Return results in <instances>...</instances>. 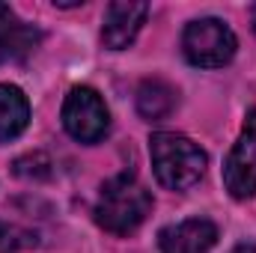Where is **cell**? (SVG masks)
Instances as JSON below:
<instances>
[{"mask_svg":"<svg viewBox=\"0 0 256 253\" xmlns=\"http://www.w3.org/2000/svg\"><path fill=\"white\" fill-rule=\"evenodd\" d=\"M254 30H256V6H254Z\"/></svg>","mask_w":256,"mask_h":253,"instance_id":"5bb4252c","label":"cell"},{"mask_svg":"<svg viewBox=\"0 0 256 253\" xmlns=\"http://www.w3.org/2000/svg\"><path fill=\"white\" fill-rule=\"evenodd\" d=\"M15 173L21 179H48L51 176V158L45 152H33L15 161Z\"/></svg>","mask_w":256,"mask_h":253,"instance_id":"7c38bea8","label":"cell"},{"mask_svg":"<svg viewBox=\"0 0 256 253\" xmlns=\"http://www.w3.org/2000/svg\"><path fill=\"white\" fill-rule=\"evenodd\" d=\"M176 108V90L161 80V78H146L140 86H137V110L143 120L155 122V120H164L170 116Z\"/></svg>","mask_w":256,"mask_h":253,"instance_id":"30bf717a","label":"cell"},{"mask_svg":"<svg viewBox=\"0 0 256 253\" xmlns=\"http://www.w3.org/2000/svg\"><path fill=\"white\" fill-rule=\"evenodd\" d=\"M30 244H36L33 232L21 230L15 224L0 220V253H18V250H24V248H30Z\"/></svg>","mask_w":256,"mask_h":253,"instance_id":"8fae6325","label":"cell"},{"mask_svg":"<svg viewBox=\"0 0 256 253\" xmlns=\"http://www.w3.org/2000/svg\"><path fill=\"white\" fill-rule=\"evenodd\" d=\"M236 33L220 18H196L182 33V51L191 66L220 68L236 57Z\"/></svg>","mask_w":256,"mask_h":253,"instance_id":"3957f363","label":"cell"},{"mask_svg":"<svg viewBox=\"0 0 256 253\" xmlns=\"http://www.w3.org/2000/svg\"><path fill=\"white\" fill-rule=\"evenodd\" d=\"M27 122H30L27 96L12 84H0V143H9L18 134H24Z\"/></svg>","mask_w":256,"mask_h":253,"instance_id":"9c48e42d","label":"cell"},{"mask_svg":"<svg viewBox=\"0 0 256 253\" xmlns=\"http://www.w3.org/2000/svg\"><path fill=\"white\" fill-rule=\"evenodd\" d=\"M42 42V33L21 21L6 3H0V66L3 63H18L24 57H30Z\"/></svg>","mask_w":256,"mask_h":253,"instance_id":"ba28073f","label":"cell"},{"mask_svg":"<svg viewBox=\"0 0 256 253\" xmlns=\"http://www.w3.org/2000/svg\"><path fill=\"white\" fill-rule=\"evenodd\" d=\"M149 155H152V170L155 179L170 190H185L200 182L206 173V152L185 134L173 131H158L149 140Z\"/></svg>","mask_w":256,"mask_h":253,"instance_id":"7a4b0ae2","label":"cell"},{"mask_svg":"<svg viewBox=\"0 0 256 253\" xmlns=\"http://www.w3.org/2000/svg\"><path fill=\"white\" fill-rule=\"evenodd\" d=\"M218 242V226L206 218H191L158 232L161 253H208Z\"/></svg>","mask_w":256,"mask_h":253,"instance_id":"52a82bcc","label":"cell"},{"mask_svg":"<svg viewBox=\"0 0 256 253\" xmlns=\"http://www.w3.org/2000/svg\"><path fill=\"white\" fill-rule=\"evenodd\" d=\"M152 212V194L137 182L134 173H120L102 185L96 202V224L114 236L134 232Z\"/></svg>","mask_w":256,"mask_h":253,"instance_id":"6da1fadb","label":"cell"},{"mask_svg":"<svg viewBox=\"0 0 256 253\" xmlns=\"http://www.w3.org/2000/svg\"><path fill=\"white\" fill-rule=\"evenodd\" d=\"M146 15H149V6L146 3H131V0H114V3H108L104 24H102V42L110 51L128 48L137 39Z\"/></svg>","mask_w":256,"mask_h":253,"instance_id":"8992f818","label":"cell"},{"mask_svg":"<svg viewBox=\"0 0 256 253\" xmlns=\"http://www.w3.org/2000/svg\"><path fill=\"white\" fill-rule=\"evenodd\" d=\"M110 126V114L92 86H74L63 102V128L80 143H98Z\"/></svg>","mask_w":256,"mask_h":253,"instance_id":"277c9868","label":"cell"},{"mask_svg":"<svg viewBox=\"0 0 256 253\" xmlns=\"http://www.w3.org/2000/svg\"><path fill=\"white\" fill-rule=\"evenodd\" d=\"M224 185L236 200H248L256 194V108L248 114L244 128L224 164Z\"/></svg>","mask_w":256,"mask_h":253,"instance_id":"5b68a950","label":"cell"},{"mask_svg":"<svg viewBox=\"0 0 256 253\" xmlns=\"http://www.w3.org/2000/svg\"><path fill=\"white\" fill-rule=\"evenodd\" d=\"M230 253H256V244H250V242H242L238 248H232Z\"/></svg>","mask_w":256,"mask_h":253,"instance_id":"4fadbf2b","label":"cell"}]
</instances>
